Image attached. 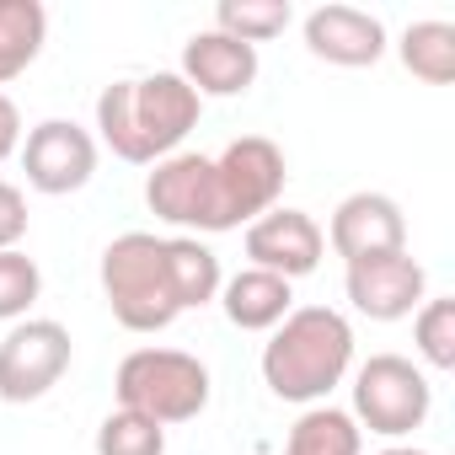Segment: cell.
Listing matches in <instances>:
<instances>
[{"mask_svg": "<svg viewBox=\"0 0 455 455\" xmlns=\"http://www.w3.org/2000/svg\"><path fill=\"white\" fill-rule=\"evenodd\" d=\"M102 300L124 332H166L182 311H198L220 295V258L198 236L124 231L102 247L97 263Z\"/></svg>", "mask_w": 455, "mask_h": 455, "instance_id": "6da1fadb", "label": "cell"}, {"mask_svg": "<svg viewBox=\"0 0 455 455\" xmlns=\"http://www.w3.org/2000/svg\"><path fill=\"white\" fill-rule=\"evenodd\" d=\"M198 113H204V97L177 70L113 81L97 92V134L129 166H156L177 156L182 140L198 129Z\"/></svg>", "mask_w": 455, "mask_h": 455, "instance_id": "7a4b0ae2", "label": "cell"}, {"mask_svg": "<svg viewBox=\"0 0 455 455\" xmlns=\"http://www.w3.org/2000/svg\"><path fill=\"white\" fill-rule=\"evenodd\" d=\"M354 370V322L332 306H295L263 343V386L279 402L316 407Z\"/></svg>", "mask_w": 455, "mask_h": 455, "instance_id": "3957f363", "label": "cell"}, {"mask_svg": "<svg viewBox=\"0 0 455 455\" xmlns=\"http://www.w3.org/2000/svg\"><path fill=\"white\" fill-rule=\"evenodd\" d=\"M113 396H118V407L145 412L161 428H172V423H193L209 407L214 380H209V364L198 354L134 348V354H124V364L113 375Z\"/></svg>", "mask_w": 455, "mask_h": 455, "instance_id": "277c9868", "label": "cell"}, {"mask_svg": "<svg viewBox=\"0 0 455 455\" xmlns=\"http://www.w3.org/2000/svg\"><path fill=\"white\" fill-rule=\"evenodd\" d=\"M354 375V407H348V418L359 423V428H370V434H380V439H407L412 428H423L428 423V412H434V386H428V375L407 359V354H370L359 370H348Z\"/></svg>", "mask_w": 455, "mask_h": 455, "instance_id": "5b68a950", "label": "cell"}, {"mask_svg": "<svg viewBox=\"0 0 455 455\" xmlns=\"http://www.w3.org/2000/svg\"><path fill=\"white\" fill-rule=\"evenodd\" d=\"M145 204L156 220L177 225V231H204V236H220V231H236L231 209H225V193H220V172H214V156L204 150H177L166 161L150 166L145 177Z\"/></svg>", "mask_w": 455, "mask_h": 455, "instance_id": "8992f818", "label": "cell"}, {"mask_svg": "<svg viewBox=\"0 0 455 455\" xmlns=\"http://www.w3.org/2000/svg\"><path fill=\"white\" fill-rule=\"evenodd\" d=\"M70 359H76V343H70L65 322H54V316L12 322V332L0 338V402L28 407V402L49 396L65 380Z\"/></svg>", "mask_w": 455, "mask_h": 455, "instance_id": "52a82bcc", "label": "cell"}, {"mask_svg": "<svg viewBox=\"0 0 455 455\" xmlns=\"http://www.w3.org/2000/svg\"><path fill=\"white\" fill-rule=\"evenodd\" d=\"M214 172H220V193H225V209H231L236 225H252L258 214L279 209V193L290 182V161L268 134L231 140L214 156Z\"/></svg>", "mask_w": 455, "mask_h": 455, "instance_id": "ba28073f", "label": "cell"}, {"mask_svg": "<svg viewBox=\"0 0 455 455\" xmlns=\"http://www.w3.org/2000/svg\"><path fill=\"white\" fill-rule=\"evenodd\" d=\"M22 172L49 198L81 193L97 177V134L81 129L76 118H44L22 140Z\"/></svg>", "mask_w": 455, "mask_h": 455, "instance_id": "9c48e42d", "label": "cell"}, {"mask_svg": "<svg viewBox=\"0 0 455 455\" xmlns=\"http://www.w3.org/2000/svg\"><path fill=\"white\" fill-rule=\"evenodd\" d=\"M327 247L343 258V263H364V258H386V252H407V214L391 193H375V188H359L348 193L332 220H327Z\"/></svg>", "mask_w": 455, "mask_h": 455, "instance_id": "30bf717a", "label": "cell"}, {"mask_svg": "<svg viewBox=\"0 0 455 455\" xmlns=\"http://www.w3.org/2000/svg\"><path fill=\"white\" fill-rule=\"evenodd\" d=\"M247 268H263V274H279V279H306L322 268L327 258V236H322V225L316 214L306 209H268L247 225Z\"/></svg>", "mask_w": 455, "mask_h": 455, "instance_id": "8fae6325", "label": "cell"}, {"mask_svg": "<svg viewBox=\"0 0 455 455\" xmlns=\"http://www.w3.org/2000/svg\"><path fill=\"white\" fill-rule=\"evenodd\" d=\"M343 290H348V306L359 316H370V322H402V316H412L428 300V274H423V263L412 252H386V258L348 263Z\"/></svg>", "mask_w": 455, "mask_h": 455, "instance_id": "7c38bea8", "label": "cell"}, {"mask_svg": "<svg viewBox=\"0 0 455 455\" xmlns=\"http://www.w3.org/2000/svg\"><path fill=\"white\" fill-rule=\"evenodd\" d=\"M306 49L322 60V65H338V70H364V65H380L386 54V22L375 12H359V6H316L306 22Z\"/></svg>", "mask_w": 455, "mask_h": 455, "instance_id": "4fadbf2b", "label": "cell"}, {"mask_svg": "<svg viewBox=\"0 0 455 455\" xmlns=\"http://www.w3.org/2000/svg\"><path fill=\"white\" fill-rule=\"evenodd\" d=\"M177 76L198 92V97H242L252 81H258V49L220 33V28H204L182 44V65Z\"/></svg>", "mask_w": 455, "mask_h": 455, "instance_id": "5bb4252c", "label": "cell"}, {"mask_svg": "<svg viewBox=\"0 0 455 455\" xmlns=\"http://www.w3.org/2000/svg\"><path fill=\"white\" fill-rule=\"evenodd\" d=\"M220 311L231 327L242 332H274L290 311H295V284L279 279V274H263V268H242L220 284Z\"/></svg>", "mask_w": 455, "mask_h": 455, "instance_id": "9a60e30c", "label": "cell"}, {"mask_svg": "<svg viewBox=\"0 0 455 455\" xmlns=\"http://www.w3.org/2000/svg\"><path fill=\"white\" fill-rule=\"evenodd\" d=\"M49 44V12L38 0H0V86L33 70Z\"/></svg>", "mask_w": 455, "mask_h": 455, "instance_id": "2e32d148", "label": "cell"}, {"mask_svg": "<svg viewBox=\"0 0 455 455\" xmlns=\"http://www.w3.org/2000/svg\"><path fill=\"white\" fill-rule=\"evenodd\" d=\"M284 455H364V428L348 418V407L316 402L295 418Z\"/></svg>", "mask_w": 455, "mask_h": 455, "instance_id": "e0dca14e", "label": "cell"}, {"mask_svg": "<svg viewBox=\"0 0 455 455\" xmlns=\"http://www.w3.org/2000/svg\"><path fill=\"white\" fill-rule=\"evenodd\" d=\"M402 65L423 81V86H450L455 81V28L450 22H412L396 44Z\"/></svg>", "mask_w": 455, "mask_h": 455, "instance_id": "ac0fdd59", "label": "cell"}, {"mask_svg": "<svg viewBox=\"0 0 455 455\" xmlns=\"http://www.w3.org/2000/svg\"><path fill=\"white\" fill-rule=\"evenodd\" d=\"M290 22H295L290 0H220V6H214V28L242 38V44H252V49L279 38Z\"/></svg>", "mask_w": 455, "mask_h": 455, "instance_id": "d6986e66", "label": "cell"}, {"mask_svg": "<svg viewBox=\"0 0 455 455\" xmlns=\"http://www.w3.org/2000/svg\"><path fill=\"white\" fill-rule=\"evenodd\" d=\"M97 455H166V428L145 412H129V407H113L102 423H97V439H92Z\"/></svg>", "mask_w": 455, "mask_h": 455, "instance_id": "ffe728a7", "label": "cell"}, {"mask_svg": "<svg viewBox=\"0 0 455 455\" xmlns=\"http://www.w3.org/2000/svg\"><path fill=\"white\" fill-rule=\"evenodd\" d=\"M412 343L428 370H455V300L434 295L412 311Z\"/></svg>", "mask_w": 455, "mask_h": 455, "instance_id": "44dd1931", "label": "cell"}, {"mask_svg": "<svg viewBox=\"0 0 455 455\" xmlns=\"http://www.w3.org/2000/svg\"><path fill=\"white\" fill-rule=\"evenodd\" d=\"M44 295V274L38 263L12 247V252H0V322H22L33 311V300Z\"/></svg>", "mask_w": 455, "mask_h": 455, "instance_id": "7402d4cb", "label": "cell"}, {"mask_svg": "<svg viewBox=\"0 0 455 455\" xmlns=\"http://www.w3.org/2000/svg\"><path fill=\"white\" fill-rule=\"evenodd\" d=\"M22 236H28V193L0 177V252L22 247Z\"/></svg>", "mask_w": 455, "mask_h": 455, "instance_id": "603a6c76", "label": "cell"}, {"mask_svg": "<svg viewBox=\"0 0 455 455\" xmlns=\"http://www.w3.org/2000/svg\"><path fill=\"white\" fill-rule=\"evenodd\" d=\"M22 150V108L0 92V161H12Z\"/></svg>", "mask_w": 455, "mask_h": 455, "instance_id": "cb8c5ba5", "label": "cell"}, {"mask_svg": "<svg viewBox=\"0 0 455 455\" xmlns=\"http://www.w3.org/2000/svg\"><path fill=\"white\" fill-rule=\"evenodd\" d=\"M375 455H434V450H418V444H386V450H375Z\"/></svg>", "mask_w": 455, "mask_h": 455, "instance_id": "d4e9b609", "label": "cell"}]
</instances>
